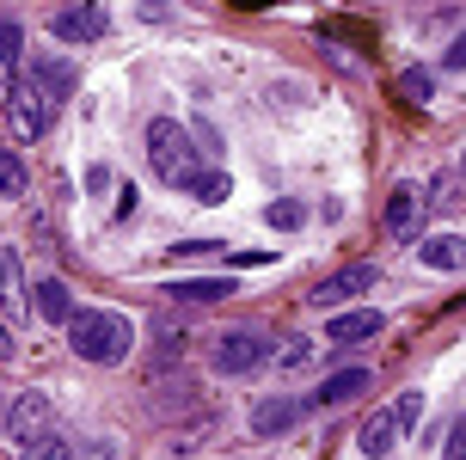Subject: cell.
Instances as JSON below:
<instances>
[{
  "label": "cell",
  "instance_id": "7a4b0ae2",
  "mask_svg": "<svg viewBox=\"0 0 466 460\" xmlns=\"http://www.w3.org/2000/svg\"><path fill=\"white\" fill-rule=\"evenodd\" d=\"M147 160H154L160 184H172V190H190V184L209 172L203 154L190 148V129L178 117H154V123H147Z\"/></svg>",
  "mask_w": 466,
  "mask_h": 460
},
{
  "label": "cell",
  "instance_id": "4316f807",
  "mask_svg": "<svg viewBox=\"0 0 466 460\" xmlns=\"http://www.w3.org/2000/svg\"><path fill=\"white\" fill-rule=\"evenodd\" d=\"M442 460H466V412L454 417V436H448V448H442Z\"/></svg>",
  "mask_w": 466,
  "mask_h": 460
},
{
  "label": "cell",
  "instance_id": "d4e9b609",
  "mask_svg": "<svg viewBox=\"0 0 466 460\" xmlns=\"http://www.w3.org/2000/svg\"><path fill=\"white\" fill-rule=\"evenodd\" d=\"M423 203H430V209H454V203H461V184H454V179H436Z\"/></svg>",
  "mask_w": 466,
  "mask_h": 460
},
{
  "label": "cell",
  "instance_id": "e0dca14e",
  "mask_svg": "<svg viewBox=\"0 0 466 460\" xmlns=\"http://www.w3.org/2000/svg\"><path fill=\"white\" fill-rule=\"evenodd\" d=\"M166 295H172V301H190V307H209V301L233 295V282H228V276H203V282H172Z\"/></svg>",
  "mask_w": 466,
  "mask_h": 460
},
{
  "label": "cell",
  "instance_id": "7402d4cb",
  "mask_svg": "<svg viewBox=\"0 0 466 460\" xmlns=\"http://www.w3.org/2000/svg\"><path fill=\"white\" fill-rule=\"evenodd\" d=\"M264 221H270V228H277V233H295V228H301V221H307V209H301V203H289V197H282V203H270V209H264Z\"/></svg>",
  "mask_w": 466,
  "mask_h": 460
},
{
  "label": "cell",
  "instance_id": "8992f818",
  "mask_svg": "<svg viewBox=\"0 0 466 460\" xmlns=\"http://www.w3.org/2000/svg\"><path fill=\"white\" fill-rule=\"evenodd\" d=\"M105 6L98 0H86V6H62L56 19H49V31L62 37V44H93V37H105Z\"/></svg>",
  "mask_w": 466,
  "mask_h": 460
},
{
  "label": "cell",
  "instance_id": "5b68a950",
  "mask_svg": "<svg viewBox=\"0 0 466 460\" xmlns=\"http://www.w3.org/2000/svg\"><path fill=\"white\" fill-rule=\"evenodd\" d=\"M374 289V264H350V271H331L326 282H313V307H319V313H338V307H350V301L356 295H369Z\"/></svg>",
  "mask_w": 466,
  "mask_h": 460
},
{
  "label": "cell",
  "instance_id": "ac0fdd59",
  "mask_svg": "<svg viewBox=\"0 0 466 460\" xmlns=\"http://www.w3.org/2000/svg\"><path fill=\"white\" fill-rule=\"evenodd\" d=\"M19 49H25V31L13 19H0V98L13 87V68H19Z\"/></svg>",
  "mask_w": 466,
  "mask_h": 460
},
{
  "label": "cell",
  "instance_id": "f1b7e54d",
  "mask_svg": "<svg viewBox=\"0 0 466 460\" xmlns=\"http://www.w3.org/2000/svg\"><path fill=\"white\" fill-rule=\"evenodd\" d=\"M0 363H13V332L0 325Z\"/></svg>",
  "mask_w": 466,
  "mask_h": 460
},
{
  "label": "cell",
  "instance_id": "7c38bea8",
  "mask_svg": "<svg viewBox=\"0 0 466 460\" xmlns=\"http://www.w3.org/2000/svg\"><path fill=\"white\" fill-rule=\"evenodd\" d=\"M418 258H423V271L454 276V271H466V240L461 233H430V240L418 246Z\"/></svg>",
  "mask_w": 466,
  "mask_h": 460
},
{
  "label": "cell",
  "instance_id": "cb8c5ba5",
  "mask_svg": "<svg viewBox=\"0 0 466 460\" xmlns=\"http://www.w3.org/2000/svg\"><path fill=\"white\" fill-rule=\"evenodd\" d=\"M307 363H313V338H289L277 350V368H307Z\"/></svg>",
  "mask_w": 466,
  "mask_h": 460
},
{
  "label": "cell",
  "instance_id": "ffe728a7",
  "mask_svg": "<svg viewBox=\"0 0 466 460\" xmlns=\"http://www.w3.org/2000/svg\"><path fill=\"white\" fill-rule=\"evenodd\" d=\"M399 98H405V105H430V98H436V74L430 68H405L399 74Z\"/></svg>",
  "mask_w": 466,
  "mask_h": 460
},
{
  "label": "cell",
  "instance_id": "30bf717a",
  "mask_svg": "<svg viewBox=\"0 0 466 460\" xmlns=\"http://www.w3.org/2000/svg\"><path fill=\"white\" fill-rule=\"evenodd\" d=\"M31 80H37L49 98H74V87H80V68H74L68 56H31Z\"/></svg>",
  "mask_w": 466,
  "mask_h": 460
},
{
  "label": "cell",
  "instance_id": "5bb4252c",
  "mask_svg": "<svg viewBox=\"0 0 466 460\" xmlns=\"http://www.w3.org/2000/svg\"><path fill=\"white\" fill-rule=\"evenodd\" d=\"M49 417V399L44 393H19V399H13V412H6V442H31V430H37V424H44Z\"/></svg>",
  "mask_w": 466,
  "mask_h": 460
},
{
  "label": "cell",
  "instance_id": "9a60e30c",
  "mask_svg": "<svg viewBox=\"0 0 466 460\" xmlns=\"http://www.w3.org/2000/svg\"><path fill=\"white\" fill-rule=\"evenodd\" d=\"M0 313H6V320L31 313V301H25V282H19V252H13V246H0Z\"/></svg>",
  "mask_w": 466,
  "mask_h": 460
},
{
  "label": "cell",
  "instance_id": "4fadbf2b",
  "mask_svg": "<svg viewBox=\"0 0 466 460\" xmlns=\"http://www.w3.org/2000/svg\"><path fill=\"white\" fill-rule=\"evenodd\" d=\"M31 307H37V320L68 325V313H74V289L62 282V276H44V282L31 289Z\"/></svg>",
  "mask_w": 466,
  "mask_h": 460
},
{
  "label": "cell",
  "instance_id": "3957f363",
  "mask_svg": "<svg viewBox=\"0 0 466 460\" xmlns=\"http://www.w3.org/2000/svg\"><path fill=\"white\" fill-rule=\"evenodd\" d=\"M49 117H56V98H49L37 80H13V87H6V123H13L19 141H44Z\"/></svg>",
  "mask_w": 466,
  "mask_h": 460
},
{
  "label": "cell",
  "instance_id": "52a82bcc",
  "mask_svg": "<svg viewBox=\"0 0 466 460\" xmlns=\"http://www.w3.org/2000/svg\"><path fill=\"white\" fill-rule=\"evenodd\" d=\"M301 417H307V399H289V393H282V399H258L252 405V430L258 436H282V430H295Z\"/></svg>",
  "mask_w": 466,
  "mask_h": 460
},
{
  "label": "cell",
  "instance_id": "83f0119b",
  "mask_svg": "<svg viewBox=\"0 0 466 460\" xmlns=\"http://www.w3.org/2000/svg\"><path fill=\"white\" fill-rule=\"evenodd\" d=\"M442 68H466V31H461V37H454V44L442 49Z\"/></svg>",
  "mask_w": 466,
  "mask_h": 460
},
{
  "label": "cell",
  "instance_id": "277c9868",
  "mask_svg": "<svg viewBox=\"0 0 466 460\" xmlns=\"http://www.w3.org/2000/svg\"><path fill=\"white\" fill-rule=\"evenodd\" d=\"M264 356H270V344H264V332H258V325H233V332H221L215 350H209L215 374H252Z\"/></svg>",
  "mask_w": 466,
  "mask_h": 460
},
{
  "label": "cell",
  "instance_id": "d6986e66",
  "mask_svg": "<svg viewBox=\"0 0 466 460\" xmlns=\"http://www.w3.org/2000/svg\"><path fill=\"white\" fill-rule=\"evenodd\" d=\"M25 190H31V172H25V160L13 154V148H0V197H6V203H19Z\"/></svg>",
  "mask_w": 466,
  "mask_h": 460
},
{
  "label": "cell",
  "instance_id": "484cf974",
  "mask_svg": "<svg viewBox=\"0 0 466 460\" xmlns=\"http://www.w3.org/2000/svg\"><path fill=\"white\" fill-rule=\"evenodd\" d=\"M393 417H399V430H411V424L423 417V393H405V399L393 405Z\"/></svg>",
  "mask_w": 466,
  "mask_h": 460
},
{
  "label": "cell",
  "instance_id": "603a6c76",
  "mask_svg": "<svg viewBox=\"0 0 466 460\" xmlns=\"http://www.w3.org/2000/svg\"><path fill=\"white\" fill-rule=\"evenodd\" d=\"M25 460H74V448L62 436H37V442H25Z\"/></svg>",
  "mask_w": 466,
  "mask_h": 460
},
{
  "label": "cell",
  "instance_id": "2e32d148",
  "mask_svg": "<svg viewBox=\"0 0 466 460\" xmlns=\"http://www.w3.org/2000/svg\"><path fill=\"white\" fill-rule=\"evenodd\" d=\"M356 393H369V368H338V374H326V387L313 393L307 405H350Z\"/></svg>",
  "mask_w": 466,
  "mask_h": 460
},
{
  "label": "cell",
  "instance_id": "f546056e",
  "mask_svg": "<svg viewBox=\"0 0 466 460\" xmlns=\"http://www.w3.org/2000/svg\"><path fill=\"white\" fill-rule=\"evenodd\" d=\"M461 172H466V154H461Z\"/></svg>",
  "mask_w": 466,
  "mask_h": 460
},
{
  "label": "cell",
  "instance_id": "9c48e42d",
  "mask_svg": "<svg viewBox=\"0 0 466 460\" xmlns=\"http://www.w3.org/2000/svg\"><path fill=\"white\" fill-rule=\"evenodd\" d=\"M418 209H423V190H418V184H393L387 215H380V221H387V233H393V240H411V233H418Z\"/></svg>",
  "mask_w": 466,
  "mask_h": 460
},
{
  "label": "cell",
  "instance_id": "44dd1931",
  "mask_svg": "<svg viewBox=\"0 0 466 460\" xmlns=\"http://www.w3.org/2000/svg\"><path fill=\"white\" fill-rule=\"evenodd\" d=\"M190 197L215 209V203H228V197H233V179H228V172H203V179L190 184Z\"/></svg>",
  "mask_w": 466,
  "mask_h": 460
},
{
  "label": "cell",
  "instance_id": "ba28073f",
  "mask_svg": "<svg viewBox=\"0 0 466 460\" xmlns=\"http://www.w3.org/2000/svg\"><path fill=\"white\" fill-rule=\"evenodd\" d=\"M380 332H387V320H380L374 307H362V313H331L326 344H369V338H380Z\"/></svg>",
  "mask_w": 466,
  "mask_h": 460
},
{
  "label": "cell",
  "instance_id": "8fae6325",
  "mask_svg": "<svg viewBox=\"0 0 466 460\" xmlns=\"http://www.w3.org/2000/svg\"><path fill=\"white\" fill-rule=\"evenodd\" d=\"M399 436H405V430H399V417H393V412H374V417H362V430H356V448H362L369 460H387V455L399 448Z\"/></svg>",
  "mask_w": 466,
  "mask_h": 460
},
{
  "label": "cell",
  "instance_id": "6da1fadb",
  "mask_svg": "<svg viewBox=\"0 0 466 460\" xmlns=\"http://www.w3.org/2000/svg\"><path fill=\"white\" fill-rule=\"evenodd\" d=\"M62 332H68L74 356H80V363H98V368L129 363V350H136V325H129V313H111V307H74Z\"/></svg>",
  "mask_w": 466,
  "mask_h": 460
}]
</instances>
